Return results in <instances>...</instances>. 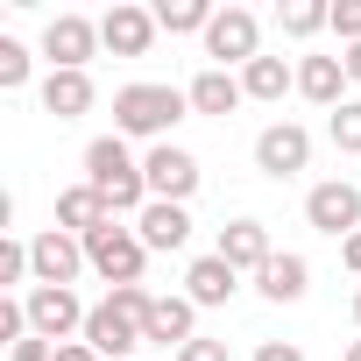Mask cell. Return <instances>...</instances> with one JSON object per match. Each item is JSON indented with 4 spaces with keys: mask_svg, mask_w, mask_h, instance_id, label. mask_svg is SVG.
<instances>
[{
    "mask_svg": "<svg viewBox=\"0 0 361 361\" xmlns=\"http://www.w3.org/2000/svg\"><path fill=\"white\" fill-rule=\"evenodd\" d=\"M340 361H361V340H354V347H347V354H340Z\"/></svg>",
    "mask_w": 361,
    "mask_h": 361,
    "instance_id": "d590c367",
    "label": "cell"
},
{
    "mask_svg": "<svg viewBox=\"0 0 361 361\" xmlns=\"http://www.w3.org/2000/svg\"><path fill=\"white\" fill-rule=\"evenodd\" d=\"M234 290H241V269L220 262V255H199V262L185 269V298H192V305H227Z\"/></svg>",
    "mask_w": 361,
    "mask_h": 361,
    "instance_id": "d6986e66",
    "label": "cell"
},
{
    "mask_svg": "<svg viewBox=\"0 0 361 361\" xmlns=\"http://www.w3.org/2000/svg\"><path fill=\"white\" fill-rule=\"evenodd\" d=\"M354 326H361V290H354Z\"/></svg>",
    "mask_w": 361,
    "mask_h": 361,
    "instance_id": "8d00e7d4",
    "label": "cell"
},
{
    "mask_svg": "<svg viewBox=\"0 0 361 361\" xmlns=\"http://www.w3.org/2000/svg\"><path fill=\"white\" fill-rule=\"evenodd\" d=\"M290 85H298V71H290L283 57H255V64L241 71V92H248V99H269V106H276Z\"/></svg>",
    "mask_w": 361,
    "mask_h": 361,
    "instance_id": "7402d4cb",
    "label": "cell"
},
{
    "mask_svg": "<svg viewBox=\"0 0 361 361\" xmlns=\"http://www.w3.org/2000/svg\"><path fill=\"white\" fill-rule=\"evenodd\" d=\"M22 305H29V333H36V340H50V347L78 340V333H85V319H92V305H78V290H57V283H36Z\"/></svg>",
    "mask_w": 361,
    "mask_h": 361,
    "instance_id": "7a4b0ae2",
    "label": "cell"
},
{
    "mask_svg": "<svg viewBox=\"0 0 361 361\" xmlns=\"http://www.w3.org/2000/svg\"><path fill=\"white\" fill-rule=\"evenodd\" d=\"M185 114H192V99L177 85H121L114 92V135H156L163 142Z\"/></svg>",
    "mask_w": 361,
    "mask_h": 361,
    "instance_id": "6da1fadb",
    "label": "cell"
},
{
    "mask_svg": "<svg viewBox=\"0 0 361 361\" xmlns=\"http://www.w3.org/2000/svg\"><path fill=\"white\" fill-rule=\"evenodd\" d=\"M29 85V50L15 36H0V92H22Z\"/></svg>",
    "mask_w": 361,
    "mask_h": 361,
    "instance_id": "484cf974",
    "label": "cell"
},
{
    "mask_svg": "<svg viewBox=\"0 0 361 361\" xmlns=\"http://www.w3.org/2000/svg\"><path fill=\"white\" fill-rule=\"evenodd\" d=\"M128 170H142V163L128 156V142H121V135L85 142V185H114V177H128Z\"/></svg>",
    "mask_w": 361,
    "mask_h": 361,
    "instance_id": "44dd1931",
    "label": "cell"
},
{
    "mask_svg": "<svg viewBox=\"0 0 361 361\" xmlns=\"http://www.w3.org/2000/svg\"><path fill=\"white\" fill-rule=\"evenodd\" d=\"M57 361H99V354H92L85 340H64V347H57Z\"/></svg>",
    "mask_w": 361,
    "mask_h": 361,
    "instance_id": "836d02e7",
    "label": "cell"
},
{
    "mask_svg": "<svg viewBox=\"0 0 361 361\" xmlns=\"http://www.w3.org/2000/svg\"><path fill=\"white\" fill-rule=\"evenodd\" d=\"M135 234H142L149 255H177V248L192 241V213H185V206H170V199H149V213L135 220Z\"/></svg>",
    "mask_w": 361,
    "mask_h": 361,
    "instance_id": "7c38bea8",
    "label": "cell"
},
{
    "mask_svg": "<svg viewBox=\"0 0 361 361\" xmlns=\"http://www.w3.org/2000/svg\"><path fill=\"white\" fill-rule=\"evenodd\" d=\"M22 276H36L29 269V241H0V283H22Z\"/></svg>",
    "mask_w": 361,
    "mask_h": 361,
    "instance_id": "f1b7e54d",
    "label": "cell"
},
{
    "mask_svg": "<svg viewBox=\"0 0 361 361\" xmlns=\"http://www.w3.org/2000/svg\"><path fill=\"white\" fill-rule=\"evenodd\" d=\"M177 361H234V354H227V340H206V333H199V340L177 347Z\"/></svg>",
    "mask_w": 361,
    "mask_h": 361,
    "instance_id": "f546056e",
    "label": "cell"
},
{
    "mask_svg": "<svg viewBox=\"0 0 361 361\" xmlns=\"http://www.w3.org/2000/svg\"><path fill=\"white\" fill-rule=\"evenodd\" d=\"M326 135H333V149H340V156H361V99H347V106H333V121H326Z\"/></svg>",
    "mask_w": 361,
    "mask_h": 361,
    "instance_id": "d4e9b609",
    "label": "cell"
},
{
    "mask_svg": "<svg viewBox=\"0 0 361 361\" xmlns=\"http://www.w3.org/2000/svg\"><path fill=\"white\" fill-rule=\"evenodd\" d=\"M326 29L354 50V43H361V0H333V22H326Z\"/></svg>",
    "mask_w": 361,
    "mask_h": 361,
    "instance_id": "83f0119b",
    "label": "cell"
},
{
    "mask_svg": "<svg viewBox=\"0 0 361 361\" xmlns=\"http://www.w3.org/2000/svg\"><path fill=\"white\" fill-rule=\"evenodd\" d=\"M326 22H333L326 0H283V8H276V29H283V36H298V43H305V36H319Z\"/></svg>",
    "mask_w": 361,
    "mask_h": 361,
    "instance_id": "cb8c5ba5",
    "label": "cell"
},
{
    "mask_svg": "<svg viewBox=\"0 0 361 361\" xmlns=\"http://www.w3.org/2000/svg\"><path fill=\"white\" fill-rule=\"evenodd\" d=\"M92 50H99V22H85V15H57V22L43 29V57H50V71H85Z\"/></svg>",
    "mask_w": 361,
    "mask_h": 361,
    "instance_id": "30bf717a",
    "label": "cell"
},
{
    "mask_svg": "<svg viewBox=\"0 0 361 361\" xmlns=\"http://www.w3.org/2000/svg\"><path fill=\"white\" fill-rule=\"evenodd\" d=\"M192 319H199V305H192V298H156V305H149V319H142V340H149V347H185V340H199V333H192Z\"/></svg>",
    "mask_w": 361,
    "mask_h": 361,
    "instance_id": "5bb4252c",
    "label": "cell"
},
{
    "mask_svg": "<svg viewBox=\"0 0 361 361\" xmlns=\"http://www.w3.org/2000/svg\"><path fill=\"white\" fill-rule=\"evenodd\" d=\"M99 43H106L114 57H149V43H156V8L114 0V8L99 15Z\"/></svg>",
    "mask_w": 361,
    "mask_h": 361,
    "instance_id": "9c48e42d",
    "label": "cell"
},
{
    "mask_svg": "<svg viewBox=\"0 0 361 361\" xmlns=\"http://www.w3.org/2000/svg\"><path fill=\"white\" fill-rule=\"evenodd\" d=\"M305 163H312V135H305L298 121H276V128H262V135H255V170H262V177L290 185Z\"/></svg>",
    "mask_w": 361,
    "mask_h": 361,
    "instance_id": "52a82bcc",
    "label": "cell"
},
{
    "mask_svg": "<svg viewBox=\"0 0 361 361\" xmlns=\"http://www.w3.org/2000/svg\"><path fill=\"white\" fill-rule=\"evenodd\" d=\"M8 361H57V347H50V340H36V333H29V340H22V347H8Z\"/></svg>",
    "mask_w": 361,
    "mask_h": 361,
    "instance_id": "4dcf8cb0",
    "label": "cell"
},
{
    "mask_svg": "<svg viewBox=\"0 0 361 361\" xmlns=\"http://www.w3.org/2000/svg\"><path fill=\"white\" fill-rule=\"evenodd\" d=\"M0 340H8V347L29 340V305L22 298H0Z\"/></svg>",
    "mask_w": 361,
    "mask_h": 361,
    "instance_id": "4316f807",
    "label": "cell"
},
{
    "mask_svg": "<svg viewBox=\"0 0 361 361\" xmlns=\"http://www.w3.org/2000/svg\"><path fill=\"white\" fill-rule=\"evenodd\" d=\"M185 99H192V114H206V121H227V114H234L248 92H241V78H234V71H213V64H206V71L185 85Z\"/></svg>",
    "mask_w": 361,
    "mask_h": 361,
    "instance_id": "9a60e30c",
    "label": "cell"
},
{
    "mask_svg": "<svg viewBox=\"0 0 361 361\" xmlns=\"http://www.w3.org/2000/svg\"><path fill=\"white\" fill-rule=\"evenodd\" d=\"M340 64H347V85H361V43H354V50H340Z\"/></svg>",
    "mask_w": 361,
    "mask_h": 361,
    "instance_id": "e575fe53",
    "label": "cell"
},
{
    "mask_svg": "<svg viewBox=\"0 0 361 361\" xmlns=\"http://www.w3.org/2000/svg\"><path fill=\"white\" fill-rule=\"evenodd\" d=\"M298 92L312 106H347V64L340 57H305L298 64Z\"/></svg>",
    "mask_w": 361,
    "mask_h": 361,
    "instance_id": "ffe728a7",
    "label": "cell"
},
{
    "mask_svg": "<svg viewBox=\"0 0 361 361\" xmlns=\"http://www.w3.org/2000/svg\"><path fill=\"white\" fill-rule=\"evenodd\" d=\"M85 262L121 290V283H142V262H149V248H142V234L135 227H99V234H85Z\"/></svg>",
    "mask_w": 361,
    "mask_h": 361,
    "instance_id": "3957f363",
    "label": "cell"
},
{
    "mask_svg": "<svg viewBox=\"0 0 361 361\" xmlns=\"http://www.w3.org/2000/svg\"><path fill=\"white\" fill-rule=\"evenodd\" d=\"M213 15H220V8H206V0H163V8H156V29H163V36H206Z\"/></svg>",
    "mask_w": 361,
    "mask_h": 361,
    "instance_id": "603a6c76",
    "label": "cell"
},
{
    "mask_svg": "<svg viewBox=\"0 0 361 361\" xmlns=\"http://www.w3.org/2000/svg\"><path fill=\"white\" fill-rule=\"evenodd\" d=\"M206 57H213V71H227V64H255L262 57V29H255V15L248 8H220L213 15V29H206Z\"/></svg>",
    "mask_w": 361,
    "mask_h": 361,
    "instance_id": "5b68a950",
    "label": "cell"
},
{
    "mask_svg": "<svg viewBox=\"0 0 361 361\" xmlns=\"http://www.w3.org/2000/svg\"><path fill=\"white\" fill-rule=\"evenodd\" d=\"M255 361H305V347H298V340H262Z\"/></svg>",
    "mask_w": 361,
    "mask_h": 361,
    "instance_id": "1f68e13d",
    "label": "cell"
},
{
    "mask_svg": "<svg viewBox=\"0 0 361 361\" xmlns=\"http://www.w3.org/2000/svg\"><path fill=\"white\" fill-rule=\"evenodd\" d=\"M213 255H220V262H234L241 276H255V269H262V262H269L276 248H269V227H262V220H227V227H220V248H213Z\"/></svg>",
    "mask_w": 361,
    "mask_h": 361,
    "instance_id": "4fadbf2b",
    "label": "cell"
},
{
    "mask_svg": "<svg viewBox=\"0 0 361 361\" xmlns=\"http://www.w3.org/2000/svg\"><path fill=\"white\" fill-rule=\"evenodd\" d=\"M29 269H36V283L71 290V283H78V269H92V262H85V241H78V234L50 227V234H36V241H29Z\"/></svg>",
    "mask_w": 361,
    "mask_h": 361,
    "instance_id": "ba28073f",
    "label": "cell"
},
{
    "mask_svg": "<svg viewBox=\"0 0 361 361\" xmlns=\"http://www.w3.org/2000/svg\"><path fill=\"white\" fill-rule=\"evenodd\" d=\"M92 71H50L43 78V114H57V121H78V114H92Z\"/></svg>",
    "mask_w": 361,
    "mask_h": 361,
    "instance_id": "e0dca14e",
    "label": "cell"
},
{
    "mask_svg": "<svg viewBox=\"0 0 361 361\" xmlns=\"http://www.w3.org/2000/svg\"><path fill=\"white\" fill-rule=\"evenodd\" d=\"M142 177H149V199H170V206H185L192 192H199V156L192 149H177V142H156L149 156H142Z\"/></svg>",
    "mask_w": 361,
    "mask_h": 361,
    "instance_id": "277c9868",
    "label": "cell"
},
{
    "mask_svg": "<svg viewBox=\"0 0 361 361\" xmlns=\"http://www.w3.org/2000/svg\"><path fill=\"white\" fill-rule=\"evenodd\" d=\"M305 220H312L319 234L347 241V234H361V192L347 185V177H326V185L305 192Z\"/></svg>",
    "mask_w": 361,
    "mask_h": 361,
    "instance_id": "8992f818",
    "label": "cell"
},
{
    "mask_svg": "<svg viewBox=\"0 0 361 361\" xmlns=\"http://www.w3.org/2000/svg\"><path fill=\"white\" fill-rule=\"evenodd\" d=\"M255 290H262L269 305H298V298L312 290V262H305V255H269V262L255 269Z\"/></svg>",
    "mask_w": 361,
    "mask_h": 361,
    "instance_id": "2e32d148",
    "label": "cell"
},
{
    "mask_svg": "<svg viewBox=\"0 0 361 361\" xmlns=\"http://www.w3.org/2000/svg\"><path fill=\"white\" fill-rule=\"evenodd\" d=\"M78 340H85L99 361H121V354L149 347V340H142V319H128L114 298H106V305H92V319H85V333H78Z\"/></svg>",
    "mask_w": 361,
    "mask_h": 361,
    "instance_id": "8fae6325",
    "label": "cell"
},
{
    "mask_svg": "<svg viewBox=\"0 0 361 361\" xmlns=\"http://www.w3.org/2000/svg\"><path fill=\"white\" fill-rule=\"evenodd\" d=\"M106 220H114V206H106L92 185H71V192H57V227H64V234H78V241H85V234H99Z\"/></svg>",
    "mask_w": 361,
    "mask_h": 361,
    "instance_id": "ac0fdd59",
    "label": "cell"
},
{
    "mask_svg": "<svg viewBox=\"0 0 361 361\" xmlns=\"http://www.w3.org/2000/svg\"><path fill=\"white\" fill-rule=\"evenodd\" d=\"M340 262H347V269L361 276V234H347V241H340Z\"/></svg>",
    "mask_w": 361,
    "mask_h": 361,
    "instance_id": "d6a6232c",
    "label": "cell"
}]
</instances>
